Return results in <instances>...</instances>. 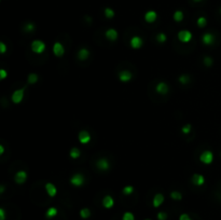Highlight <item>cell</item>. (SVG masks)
I'll use <instances>...</instances> for the list:
<instances>
[{"mask_svg":"<svg viewBox=\"0 0 221 220\" xmlns=\"http://www.w3.org/2000/svg\"><path fill=\"white\" fill-rule=\"evenodd\" d=\"M79 141L81 142V144H88L89 141L91 140V135L89 132H86V131H81V132L79 133Z\"/></svg>","mask_w":221,"mask_h":220,"instance_id":"obj_8","label":"cell"},{"mask_svg":"<svg viewBox=\"0 0 221 220\" xmlns=\"http://www.w3.org/2000/svg\"><path fill=\"white\" fill-rule=\"evenodd\" d=\"M134 191V188L132 186H126L123 188V194H125V195H130V194L133 193Z\"/></svg>","mask_w":221,"mask_h":220,"instance_id":"obj_31","label":"cell"},{"mask_svg":"<svg viewBox=\"0 0 221 220\" xmlns=\"http://www.w3.org/2000/svg\"><path fill=\"white\" fill-rule=\"evenodd\" d=\"M104 13H105V15H106V17L107 18H112L114 16V11L112 10V9H110V8H106Z\"/></svg>","mask_w":221,"mask_h":220,"instance_id":"obj_27","label":"cell"},{"mask_svg":"<svg viewBox=\"0 0 221 220\" xmlns=\"http://www.w3.org/2000/svg\"><path fill=\"white\" fill-rule=\"evenodd\" d=\"M56 215H57V209H56L55 207H50L46 213V216L48 217V218H53Z\"/></svg>","mask_w":221,"mask_h":220,"instance_id":"obj_21","label":"cell"},{"mask_svg":"<svg viewBox=\"0 0 221 220\" xmlns=\"http://www.w3.org/2000/svg\"><path fill=\"white\" fill-rule=\"evenodd\" d=\"M122 220H135V216H134L132 213L126 212V213H124L123 217H122Z\"/></svg>","mask_w":221,"mask_h":220,"instance_id":"obj_30","label":"cell"},{"mask_svg":"<svg viewBox=\"0 0 221 220\" xmlns=\"http://www.w3.org/2000/svg\"><path fill=\"white\" fill-rule=\"evenodd\" d=\"M193 1H195V2H199V1H202V0H193Z\"/></svg>","mask_w":221,"mask_h":220,"instance_id":"obj_43","label":"cell"},{"mask_svg":"<svg viewBox=\"0 0 221 220\" xmlns=\"http://www.w3.org/2000/svg\"><path fill=\"white\" fill-rule=\"evenodd\" d=\"M166 39H167V37H166V35L164 34V32H160L156 36V40L159 41L160 43H164V42L166 41Z\"/></svg>","mask_w":221,"mask_h":220,"instance_id":"obj_29","label":"cell"},{"mask_svg":"<svg viewBox=\"0 0 221 220\" xmlns=\"http://www.w3.org/2000/svg\"><path fill=\"white\" fill-rule=\"evenodd\" d=\"M174 20H175L176 22H181V21L183 20L182 11H176V12L174 13Z\"/></svg>","mask_w":221,"mask_h":220,"instance_id":"obj_24","label":"cell"},{"mask_svg":"<svg viewBox=\"0 0 221 220\" xmlns=\"http://www.w3.org/2000/svg\"><path fill=\"white\" fill-rule=\"evenodd\" d=\"M6 77H7V71L4 69H1V70H0V78L4 79Z\"/></svg>","mask_w":221,"mask_h":220,"instance_id":"obj_40","label":"cell"},{"mask_svg":"<svg viewBox=\"0 0 221 220\" xmlns=\"http://www.w3.org/2000/svg\"><path fill=\"white\" fill-rule=\"evenodd\" d=\"M132 78H133V74H132V72L127 71V70H123V71H121L119 74V79L121 81H123V82H127Z\"/></svg>","mask_w":221,"mask_h":220,"instance_id":"obj_10","label":"cell"},{"mask_svg":"<svg viewBox=\"0 0 221 220\" xmlns=\"http://www.w3.org/2000/svg\"><path fill=\"white\" fill-rule=\"evenodd\" d=\"M181 131H182V133H185V134H188V133L191 132V125H190V124H187V125H185L181 128Z\"/></svg>","mask_w":221,"mask_h":220,"instance_id":"obj_36","label":"cell"},{"mask_svg":"<svg viewBox=\"0 0 221 220\" xmlns=\"http://www.w3.org/2000/svg\"><path fill=\"white\" fill-rule=\"evenodd\" d=\"M106 38L110 41H114L118 39V31L113 28H109V29L106 31Z\"/></svg>","mask_w":221,"mask_h":220,"instance_id":"obj_12","label":"cell"},{"mask_svg":"<svg viewBox=\"0 0 221 220\" xmlns=\"http://www.w3.org/2000/svg\"><path fill=\"white\" fill-rule=\"evenodd\" d=\"M46 192H48L49 196H51V198L55 196L56 193H57V189H56V187L54 186L53 184H51V182H48V184H46Z\"/></svg>","mask_w":221,"mask_h":220,"instance_id":"obj_13","label":"cell"},{"mask_svg":"<svg viewBox=\"0 0 221 220\" xmlns=\"http://www.w3.org/2000/svg\"><path fill=\"white\" fill-rule=\"evenodd\" d=\"M6 219V213H4L3 208H0V220Z\"/></svg>","mask_w":221,"mask_h":220,"instance_id":"obj_39","label":"cell"},{"mask_svg":"<svg viewBox=\"0 0 221 220\" xmlns=\"http://www.w3.org/2000/svg\"><path fill=\"white\" fill-rule=\"evenodd\" d=\"M53 52H54V54H55L56 56H58V57L63 56L64 55V53H65L64 45H63L62 43H60V42H56V43L54 44V46H53Z\"/></svg>","mask_w":221,"mask_h":220,"instance_id":"obj_7","label":"cell"},{"mask_svg":"<svg viewBox=\"0 0 221 220\" xmlns=\"http://www.w3.org/2000/svg\"><path fill=\"white\" fill-rule=\"evenodd\" d=\"M164 202V196L162 193H157L154 195L153 201H152V204H153L154 207H160Z\"/></svg>","mask_w":221,"mask_h":220,"instance_id":"obj_11","label":"cell"},{"mask_svg":"<svg viewBox=\"0 0 221 220\" xmlns=\"http://www.w3.org/2000/svg\"><path fill=\"white\" fill-rule=\"evenodd\" d=\"M220 13H221V9H220Z\"/></svg>","mask_w":221,"mask_h":220,"instance_id":"obj_45","label":"cell"},{"mask_svg":"<svg viewBox=\"0 0 221 220\" xmlns=\"http://www.w3.org/2000/svg\"><path fill=\"white\" fill-rule=\"evenodd\" d=\"M0 188H1V189H0V191H1V192H3V191H4V187H3V186H1V187H0Z\"/></svg>","mask_w":221,"mask_h":220,"instance_id":"obj_42","label":"cell"},{"mask_svg":"<svg viewBox=\"0 0 221 220\" xmlns=\"http://www.w3.org/2000/svg\"><path fill=\"white\" fill-rule=\"evenodd\" d=\"M28 83H30V84H35L38 81V76H37L36 74H30L29 76H28Z\"/></svg>","mask_w":221,"mask_h":220,"instance_id":"obj_26","label":"cell"},{"mask_svg":"<svg viewBox=\"0 0 221 220\" xmlns=\"http://www.w3.org/2000/svg\"><path fill=\"white\" fill-rule=\"evenodd\" d=\"M204 64H205L207 67L211 66V65H213V58L209 57V56H206V57H204Z\"/></svg>","mask_w":221,"mask_h":220,"instance_id":"obj_33","label":"cell"},{"mask_svg":"<svg viewBox=\"0 0 221 220\" xmlns=\"http://www.w3.org/2000/svg\"><path fill=\"white\" fill-rule=\"evenodd\" d=\"M4 152V148H3V146L2 145H0V154H2Z\"/></svg>","mask_w":221,"mask_h":220,"instance_id":"obj_41","label":"cell"},{"mask_svg":"<svg viewBox=\"0 0 221 220\" xmlns=\"http://www.w3.org/2000/svg\"><path fill=\"white\" fill-rule=\"evenodd\" d=\"M179 81L182 84H187L190 81V78H189V76H187V74H182V76L179 77Z\"/></svg>","mask_w":221,"mask_h":220,"instance_id":"obj_32","label":"cell"},{"mask_svg":"<svg viewBox=\"0 0 221 220\" xmlns=\"http://www.w3.org/2000/svg\"><path fill=\"white\" fill-rule=\"evenodd\" d=\"M27 179V174L26 172H24V170H20V172H17L15 174V176H14V180H15L16 184H24L25 181H26Z\"/></svg>","mask_w":221,"mask_h":220,"instance_id":"obj_6","label":"cell"},{"mask_svg":"<svg viewBox=\"0 0 221 220\" xmlns=\"http://www.w3.org/2000/svg\"><path fill=\"white\" fill-rule=\"evenodd\" d=\"M103 205H104L105 208H111L112 206L114 205V200L112 198V196L110 195H106L104 198V200H103Z\"/></svg>","mask_w":221,"mask_h":220,"instance_id":"obj_17","label":"cell"},{"mask_svg":"<svg viewBox=\"0 0 221 220\" xmlns=\"http://www.w3.org/2000/svg\"><path fill=\"white\" fill-rule=\"evenodd\" d=\"M179 220H192V219L190 218V216L188 214H182V215H180Z\"/></svg>","mask_w":221,"mask_h":220,"instance_id":"obj_37","label":"cell"},{"mask_svg":"<svg viewBox=\"0 0 221 220\" xmlns=\"http://www.w3.org/2000/svg\"><path fill=\"white\" fill-rule=\"evenodd\" d=\"M35 29V25L32 24V23H28V24L25 25V30L28 32H30V31H32V30Z\"/></svg>","mask_w":221,"mask_h":220,"instance_id":"obj_34","label":"cell"},{"mask_svg":"<svg viewBox=\"0 0 221 220\" xmlns=\"http://www.w3.org/2000/svg\"><path fill=\"white\" fill-rule=\"evenodd\" d=\"M146 220H151V219H146Z\"/></svg>","mask_w":221,"mask_h":220,"instance_id":"obj_44","label":"cell"},{"mask_svg":"<svg viewBox=\"0 0 221 220\" xmlns=\"http://www.w3.org/2000/svg\"><path fill=\"white\" fill-rule=\"evenodd\" d=\"M156 92L159 94H166L168 92V85L165 82H160L156 85Z\"/></svg>","mask_w":221,"mask_h":220,"instance_id":"obj_18","label":"cell"},{"mask_svg":"<svg viewBox=\"0 0 221 220\" xmlns=\"http://www.w3.org/2000/svg\"><path fill=\"white\" fill-rule=\"evenodd\" d=\"M196 23H197V26L201 27V28H203V27L206 26V24H207V20H206V18L204 17V16H201V17L197 18Z\"/></svg>","mask_w":221,"mask_h":220,"instance_id":"obj_23","label":"cell"},{"mask_svg":"<svg viewBox=\"0 0 221 220\" xmlns=\"http://www.w3.org/2000/svg\"><path fill=\"white\" fill-rule=\"evenodd\" d=\"M80 216L83 219H88L89 217L91 216V210L89 209V208H82V209L80 210Z\"/></svg>","mask_w":221,"mask_h":220,"instance_id":"obj_22","label":"cell"},{"mask_svg":"<svg viewBox=\"0 0 221 220\" xmlns=\"http://www.w3.org/2000/svg\"><path fill=\"white\" fill-rule=\"evenodd\" d=\"M171 198H173V200L179 201L182 198V195H181V193H179L178 191H173V192L171 193Z\"/></svg>","mask_w":221,"mask_h":220,"instance_id":"obj_28","label":"cell"},{"mask_svg":"<svg viewBox=\"0 0 221 220\" xmlns=\"http://www.w3.org/2000/svg\"><path fill=\"white\" fill-rule=\"evenodd\" d=\"M89 55H90V52H89V50L88 49H81V50L79 51V53H78V57H79V60H85L86 58L89 57Z\"/></svg>","mask_w":221,"mask_h":220,"instance_id":"obj_20","label":"cell"},{"mask_svg":"<svg viewBox=\"0 0 221 220\" xmlns=\"http://www.w3.org/2000/svg\"><path fill=\"white\" fill-rule=\"evenodd\" d=\"M69 155L71 156L72 159H78L80 156V150L78 148H72L69 152Z\"/></svg>","mask_w":221,"mask_h":220,"instance_id":"obj_25","label":"cell"},{"mask_svg":"<svg viewBox=\"0 0 221 220\" xmlns=\"http://www.w3.org/2000/svg\"><path fill=\"white\" fill-rule=\"evenodd\" d=\"M199 160H201V162L204 163V164H211V162H213V160H214L213 152L209 151V150L204 151L203 153L199 155Z\"/></svg>","mask_w":221,"mask_h":220,"instance_id":"obj_2","label":"cell"},{"mask_svg":"<svg viewBox=\"0 0 221 220\" xmlns=\"http://www.w3.org/2000/svg\"><path fill=\"white\" fill-rule=\"evenodd\" d=\"M7 51V46L3 42H0V52L1 53H4Z\"/></svg>","mask_w":221,"mask_h":220,"instance_id":"obj_38","label":"cell"},{"mask_svg":"<svg viewBox=\"0 0 221 220\" xmlns=\"http://www.w3.org/2000/svg\"><path fill=\"white\" fill-rule=\"evenodd\" d=\"M70 184H74L76 187H80L84 184V177L82 174H74V176L70 178Z\"/></svg>","mask_w":221,"mask_h":220,"instance_id":"obj_5","label":"cell"},{"mask_svg":"<svg viewBox=\"0 0 221 220\" xmlns=\"http://www.w3.org/2000/svg\"><path fill=\"white\" fill-rule=\"evenodd\" d=\"M96 165L102 170H107L108 168H109V162H108L107 159H104V158L99 159V160L97 161V163H96Z\"/></svg>","mask_w":221,"mask_h":220,"instance_id":"obj_16","label":"cell"},{"mask_svg":"<svg viewBox=\"0 0 221 220\" xmlns=\"http://www.w3.org/2000/svg\"><path fill=\"white\" fill-rule=\"evenodd\" d=\"M142 43H143L142 39L138 36H135L131 39V45L133 49H140L142 46Z\"/></svg>","mask_w":221,"mask_h":220,"instance_id":"obj_9","label":"cell"},{"mask_svg":"<svg viewBox=\"0 0 221 220\" xmlns=\"http://www.w3.org/2000/svg\"><path fill=\"white\" fill-rule=\"evenodd\" d=\"M156 17H157V14L156 11H148V12L145 14V20H146V22H148V23L156 22Z\"/></svg>","mask_w":221,"mask_h":220,"instance_id":"obj_14","label":"cell"},{"mask_svg":"<svg viewBox=\"0 0 221 220\" xmlns=\"http://www.w3.org/2000/svg\"><path fill=\"white\" fill-rule=\"evenodd\" d=\"M24 91H25V88L14 91V93L12 94V102L14 104H20V103L22 102L23 97H24Z\"/></svg>","mask_w":221,"mask_h":220,"instance_id":"obj_4","label":"cell"},{"mask_svg":"<svg viewBox=\"0 0 221 220\" xmlns=\"http://www.w3.org/2000/svg\"><path fill=\"white\" fill-rule=\"evenodd\" d=\"M178 39H179V41L183 42V43H188L189 41H191L192 34L189 30H180L178 32Z\"/></svg>","mask_w":221,"mask_h":220,"instance_id":"obj_3","label":"cell"},{"mask_svg":"<svg viewBox=\"0 0 221 220\" xmlns=\"http://www.w3.org/2000/svg\"><path fill=\"white\" fill-rule=\"evenodd\" d=\"M202 41H203V43L206 44V45H210V44H213L214 41H215V37L211 34H205L203 36V38H202Z\"/></svg>","mask_w":221,"mask_h":220,"instance_id":"obj_19","label":"cell"},{"mask_svg":"<svg viewBox=\"0 0 221 220\" xmlns=\"http://www.w3.org/2000/svg\"><path fill=\"white\" fill-rule=\"evenodd\" d=\"M157 219L159 220H166L167 219V214L164 213V212L159 213V214H157Z\"/></svg>","mask_w":221,"mask_h":220,"instance_id":"obj_35","label":"cell"},{"mask_svg":"<svg viewBox=\"0 0 221 220\" xmlns=\"http://www.w3.org/2000/svg\"><path fill=\"white\" fill-rule=\"evenodd\" d=\"M31 50L32 52L37 53V54H41L46 50V43L41 40H35L31 43Z\"/></svg>","mask_w":221,"mask_h":220,"instance_id":"obj_1","label":"cell"},{"mask_svg":"<svg viewBox=\"0 0 221 220\" xmlns=\"http://www.w3.org/2000/svg\"><path fill=\"white\" fill-rule=\"evenodd\" d=\"M192 182L195 184V186H202L205 182V178H204L203 175L199 174H194L193 177H192Z\"/></svg>","mask_w":221,"mask_h":220,"instance_id":"obj_15","label":"cell"}]
</instances>
